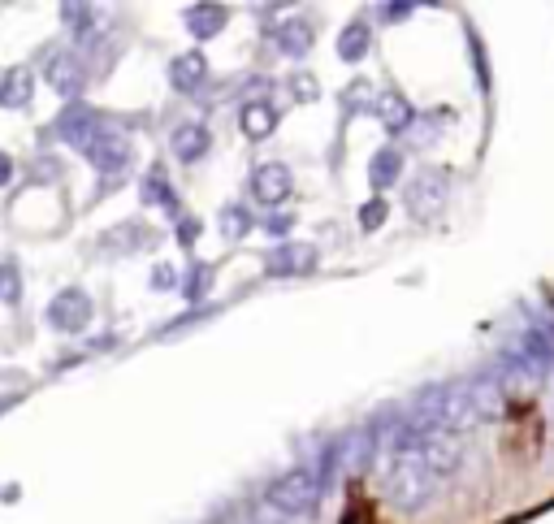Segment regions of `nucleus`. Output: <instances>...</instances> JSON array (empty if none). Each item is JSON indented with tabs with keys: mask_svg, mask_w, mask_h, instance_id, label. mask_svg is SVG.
Returning <instances> with one entry per match:
<instances>
[{
	"mask_svg": "<svg viewBox=\"0 0 554 524\" xmlns=\"http://www.w3.org/2000/svg\"><path fill=\"white\" fill-rule=\"evenodd\" d=\"M174 282H178V273L169 269V265H161V269L152 273V286H156V291H161V286H174Z\"/></svg>",
	"mask_w": 554,
	"mask_h": 524,
	"instance_id": "26",
	"label": "nucleus"
},
{
	"mask_svg": "<svg viewBox=\"0 0 554 524\" xmlns=\"http://www.w3.org/2000/svg\"><path fill=\"white\" fill-rule=\"evenodd\" d=\"M368 44H373V31H368L364 22H351L347 31L338 35V57L342 61H360L364 52H368Z\"/></svg>",
	"mask_w": 554,
	"mask_h": 524,
	"instance_id": "19",
	"label": "nucleus"
},
{
	"mask_svg": "<svg viewBox=\"0 0 554 524\" xmlns=\"http://www.w3.org/2000/svg\"><path fill=\"white\" fill-rule=\"evenodd\" d=\"M221 230H226L230 239H239V234L252 230V213H247V208H239V204H230L226 213H221Z\"/></svg>",
	"mask_w": 554,
	"mask_h": 524,
	"instance_id": "22",
	"label": "nucleus"
},
{
	"mask_svg": "<svg viewBox=\"0 0 554 524\" xmlns=\"http://www.w3.org/2000/svg\"><path fill=\"white\" fill-rule=\"evenodd\" d=\"M226 22H230V9L226 5H191L187 9V31L195 39H213L226 31Z\"/></svg>",
	"mask_w": 554,
	"mask_h": 524,
	"instance_id": "16",
	"label": "nucleus"
},
{
	"mask_svg": "<svg viewBox=\"0 0 554 524\" xmlns=\"http://www.w3.org/2000/svg\"><path fill=\"white\" fill-rule=\"evenodd\" d=\"M377 473H381V490H386V499L394 507H403V512H420V507L433 499V490L442 486V481L433 477V468L425 464V455H420L416 429L407 421L399 429H390Z\"/></svg>",
	"mask_w": 554,
	"mask_h": 524,
	"instance_id": "1",
	"label": "nucleus"
},
{
	"mask_svg": "<svg viewBox=\"0 0 554 524\" xmlns=\"http://www.w3.org/2000/svg\"><path fill=\"white\" fill-rule=\"evenodd\" d=\"M386 213H390L386 200H381V195H373V200H368V204L360 208V226H364V230H377L381 221H386Z\"/></svg>",
	"mask_w": 554,
	"mask_h": 524,
	"instance_id": "24",
	"label": "nucleus"
},
{
	"mask_svg": "<svg viewBox=\"0 0 554 524\" xmlns=\"http://www.w3.org/2000/svg\"><path fill=\"white\" fill-rule=\"evenodd\" d=\"M321 490H325V477L316 468H290L265 490V507L273 516H286V520H299V516H312L316 503H321Z\"/></svg>",
	"mask_w": 554,
	"mask_h": 524,
	"instance_id": "2",
	"label": "nucleus"
},
{
	"mask_svg": "<svg viewBox=\"0 0 554 524\" xmlns=\"http://www.w3.org/2000/svg\"><path fill=\"white\" fill-rule=\"evenodd\" d=\"M265 230H269L273 239H277V234H286V230H290V217H286V213H273V217L265 221Z\"/></svg>",
	"mask_w": 554,
	"mask_h": 524,
	"instance_id": "27",
	"label": "nucleus"
},
{
	"mask_svg": "<svg viewBox=\"0 0 554 524\" xmlns=\"http://www.w3.org/2000/svg\"><path fill=\"white\" fill-rule=\"evenodd\" d=\"M273 44H277V52H286V57H308L316 44V26L308 18H286V22H277Z\"/></svg>",
	"mask_w": 554,
	"mask_h": 524,
	"instance_id": "11",
	"label": "nucleus"
},
{
	"mask_svg": "<svg viewBox=\"0 0 554 524\" xmlns=\"http://www.w3.org/2000/svg\"><path fill=\"white\" fill-rule=\"evenodd\" d=\"M9 178H13V161L9 152H0V187H9Z\"/></svg>",
	"mask_w": 554,
	"mask_h": 524,
	"instance_id": "29",
	"label": "nucleus"
},
{
	"mask_svg": "<svg viewBox=\"0 0 554 524\" xmlns=\"http://www.w3.org/2000/svg\"><path fill=\"white\" fill-rule=\"evenodd\" d=\"M104 117L100 113H91L87 104H70L61 117H57V126H52V135H57L61 143H70V148H78V152H87L91 143H96L100 135H104Z\"/></svg>",
	"mask_w": 554,
	"mask_h": 524,
	"instance_id": "4",
	"label": "nucleus"
},
{
	"mask_svg": "<svg viewBox=\"0 0 554 524\" xmlns=\"http://www.w3.org/2000/svg\"><path fill=\"white\" fill-rule=\"evenodd\" d=\"M442 200H446V174H433V169L416 174V182L407 187V213L420 217V221H429L438 213Z\"/></svg>",
	"mask_w": 554,
	"mask_h": 524,
	"instance_id": "6",
	"label": "nucleus"
},
{
	"mask_svg": "<svg viewBox=\"0 0 554 524\" xmlns=\"http://www.w3.org/2000/svg\"><path fill=\"white\" fill-rule=\"evenodd\" d=\"M373 113H377V122L386 126V130H394V135H399V130H407L412 126V104H407L399 91H381V96L373 100Z\"/></svg>",
	"mask_w": 554,
	"mask_h": 524,
	"instance_id": "15",
	"label": "nucleus"
},
{
	"mask_svg": "<svg viewBox=\"0 0 554 524\" xmlns=\"http://www.w3.org/2000/svg\"><path fill=\"white\" fill-rule=\"evenodd\" d=\"M399 174H403V152H394V148H381L373 156V165H368V182L377 187V195L386 191V187H394Z\"/></svg>",
	"mask_w": 554,
	"mask_h": 524,
	"instance_id": "18",
	"label": "nucleus"
},
{
	"mask_svg": "<svg viewBox=\"0 0 554 524\" xmlns=\"http://www.w3.org/2000/svg\"><path fill=\"white\" fill-rule=\"evenodd\" d=\"M208 83V57L200 48H187V52H178L174 61H169V87L182 91V96H195Z\"/></svg>",
	"mask_w": 554,
	"mask_h": 524,
	"instance_id": "8",
	"label": "nucleus"
},
{
	"mask_svg": "<svg viewBox=\"0 0 554 524\" xmlns=\"http://www.w3.org/2000/svg\"><path fill=\"white\" fill-rule=\"evenodd\" d=\"M91 317H96V304H91L87 291H78V286H70V291H57L48 304V325L61 334H78L87 330Z\"/></svg>",
	"mask_w": 554,
	"mask_h": 524,
	"instance_id": "3",
	"label": "nucleus"
},
{
	"mask_svg": "<svg viewBox=\"0 0 554 524\" xmlns=\"http://www.w3.org/2000/svg\"><path fill=\"white\" fill-rule=\"evenodd\" d=\"M0 299L13 308V304H22V273L13 260H0Z\"/></svg>",
	"mask_w": 554,
	"mask_h": 524,
	"instance_id": "21",
	"label": "nucleus"
},
{
	"mask_svg": "<svg viewBox=\"0 0 554 524\" xmlns=\"http://www.w3.org/2000/svg\"><path fill=\"white\" fill-rule=\"evenodd\" d=\"M208 148H213V130L200 122H182V126H174V135H169V152H174L182 165H195L200 156H208Z\"/></svg>",
	"mask_w": 554,
	"mask_h": 524,
	"instance_id": "10",
	"label": "nucleus"
},
{
	"mask_svg": "<svg viewBox=\"0 0 554 524\" xmlns=\"http://www.w3.org/2000/svg\"><path fill=\"white\" fill-rule=\"evenodd\" d=\"M143 200H148V204H165V208H169V213H174V208H178V200H174V195H169V191H165V182H161V174H152V178H148V187H143Z\"/></svg>",
	"mask_w": 554,
	"mask_h": 524,
	"instance_id": "23",
	"label": "nucleus"
},
{
	"mask_svg": "<svg viewBox=\"0 0 554 524\" xmlns=\"http://www.w3.org/2000/svg\"><path fill=\"white\" fill-rule=\"evenodd\" d=\"M87 161L96 165L100 174H117V169H126V161H130V139L122 135V130L104 126V135L87 148Z\"/></svg>",
	"mask_w": 554,
	"mask_h": 524,
	"instance_id": "9",
	"label": "nucleus"
},
{
	"mask_svg": "<svg viewBox=\"0 0 554 524\" xmlns=\"http://www.w3.org/2000/svg\"><path fill=\"white\" fill-rule=\"evenodd\" d=\"M290 96H295V100H316V96H321V87H316L312 74H295V78H290Z\"/></svg>",
	"mask_w": 554,
	"mask_h": 524,
	"instance_id": "25",
	"label": "nucleus"
},
{
	"mask_svg": "<svg viewBox=\"0 0 554 524\" xmlns=\"http://www.w3.org/2000/svg\"><path fill=\"white\" fill-rule=\"evenodd\" d=\"M35 96V74L26 65H13V70L0 74V109H26Z\"/></svg>",
	"mask_w": 554,
	"mask_h": 524,
	"instance_id": "12",
	"label": "nucleus"
},
{
	"mask_svg": "<svg viewBox=\"0 0 554 524\" xmlns=\"http://www.w3.org/2000/svg\"><path fill=\"white\" fill-rule=\"evenodd\" d=\"M381 13H386V22H399V18H407V13H412V5H386Z\"/></svg>",
	"mask_w": 554,
	"mask_h": 524,
	"instance_id": "28",
	"label": "nucleus"
},
{
	"mask_svg": "<svg viewBox=\"0 0 554 524\" xmlns=\"http://www.w3.org/2000/svg\"><path fill=\"white\" fill-rule=\"evenodd\" d=\"M139 243H152V234L143 230L139 221H122V226L109 230V234L100 239V252H109V256H130Z\"/></svg>",
	"mask_w": 554,
	"mask_h": 524,
	"instance_id": "17",
	"label": "nucleus"
},
{
	"mask_svg": "<svg viewBox=\"0 0 554 524\" xmlns=\"http://www.w3.org/2000/svg\"><path fill=\"white\" fill-rule=\"evenodd\" d=\"M44 83L57 91V96H78V91L87 87V65H83V52H74V48H61V52H52L48 65H44Z\"/></svg>",
	"mask_w": 554,
	"mask_h": 524,
	"instance_id": "5",
	"label": "nucleus"
},
{
	"mask_svg": "<svg viewBox=\"0 0 554 524\" xmlns=\"http://www.w3.org/2000/svg\"><path fill=\"white\" fill-rule=\"evenodd\" d=\"M290 187H295V178H290V169L282 161H265L252 169V200H260V204L277 208L290 195Z\"/></svg>",
	"mask_w": 554,
	"mask_h": 524,
	"instance_id": "7",
	"label": "nucleus"
},
{
	"mask_svg": "<svg viewBox=\"0 0 554 524\" xmlns=\"http://www.w3.org/2000/svg\"><path fill=\"white\" fill-rule=\"evenodd\" d=\"M239 130L247 139H269L273 130H277V109L269 100H243V109H239Z\"/></svg>",
	"mask_w": 554,
	"mask_h": 524,
	"instance_id": "13",
	"label": "nucleus"
},
{
	"mask_svg": "<svg viewBox=\"0 0 554 524\" xmlns=\"http://www.w3.org/2000/svg\"><path fill=\"white\" fill-rule=\"evenodd\" d=\"M269 273H277V278H290V273H308L316 269V247L308 243H286V247H277V252L269 256Z\"/></svg>",
	"mask_w": 554,
	"mask_h": 524,
	"instance_id": "14",
	"label": "nucleus"
},
{
	"mask_svg": "<svg viewBox=\"0 0 554 524\" xmlns=\"http://www.w3.org/2000/svg\"><path fill=\"white\" fill-rule=\"evenodd\" d=\"M5 408H9V403H0V412H5Z\"/></svg>",
	"mask_w": 554,
	"mask_h": 524,
	"instance_id": "30",
	"label": "nucleus"
},
{
	"mask_svg": "<svg viewBox=\"0 0 554 524\" xmlns=\"http://www.w3.org/2000/svg\"><path fill=\"white\" fill-rule=\"evenodd\" d=\"M61 22L87 35V31H96V22H100V9H96V5H61Z\"/></svg>",
	"mask_w": 554,
	"mask_h": 524,
	"instance_id": "20",
	"label": "nucleus"
}]
</instances>
